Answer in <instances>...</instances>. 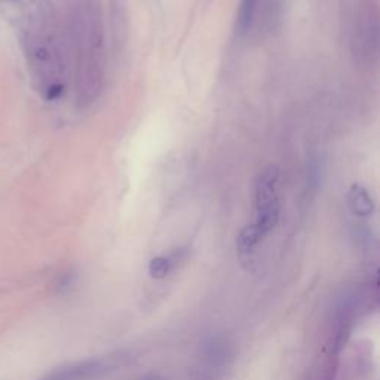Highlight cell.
<instances>
[{"instance_id":"6da1fadb","label":"cell","mask_w":380,"mask_h":380,"mask_svg":"<svg viewBox=\"0 0 380 380\" xmlns=\"http://www.w3.org/2000/svg\"><path fill=\"white\" fill-rule=\"evenodd\" d=\"M280 174L278 167L269 165L260 172L255 183L257 218L254 226L265 236L276 226L280 218Z\"/></svg>"},{"instance_id":"7a4b0ae2","label":"cell","mask_w":380,"mask_h":380,"mask_svg":"<svg viewBox=\"0 0 380 380\" xmlns=\"http://www.w3.org/2000/svg\"><path fill=\"white\" fill-rule=\"evenodd\" d=\"M117 369V358L105 357V358H91L73 366L61 369L54 373L51 380H93L109 374Z\"/></svg>"},{"instance_id":"3957f363","label":"cell","mask_w":380,"mask_h":380,"mask_svg":"<svg viewBox=\"0 0 380 380\" xmlns=\"http://www.w3.org/2000/svg\"><path fill=\"white\" fill-rule=\"evenodd\" d=\"M349 205L352 211L361 217H367L374 211V202L367 189L361 184H352L349 190Z\"/></svg>"},{"instance_id":"277c9868","label":"cell","mask_w":380,"mask_h":380,"mask_svg":"<svg viewBox=\"0 0 380 380\" xmlns=\"http://www.w3.org/2000/svg\"><path fill=\"white\" fill-rule=\"evenodd\" d=\"M265 238V235L258 231L254 224H250V226L244 228L241 231L238 239H236V247L241 258H246L253 255L254 248L260 244V241Z\"/></svg>"},{"instance_id":"5b68a950","label":"cell","mask_w":380,"mask_h":380,"mask_svg":"<svg viewBox=\"0 0 380 380\" xmlns=\"http://www.w3.org/2000/svg\"><path fill=\"white\" fill-rule=\"evenodd\" d=\"M258 4H260V0H243V2H241L236 20V33L239 36H244V34L251 30L253 23L255 20Z\"/></svg>"},{"instance_id":"8992f818","label":"cell","mask_w":380,"mask_h":380,"mask_svg":"<svg viewBox=\"0 0 380 380\" xmlns=\"http://www.w3.org/2000/svg\"><path fill=\"white\" fill-rule=\"evenodd\" d=\"M169 270H171V262L168 257L159 255V257L152 258V262L149 265V273L152 278L162 280L169 273Z\"/></svg>"},{"instance_id":"52a82bcc","label":"cell","mask_w":380,"mask_h":380,"mask_svg":"<svg viewBox=\"0 0 380 380\" xmlns=\"http://www.w3.org/2000/svg\"><path fill=\"white\" fill-rule=\"evenodd\" d=\"M138 380H168V379H165V377H162L159 374H149V376H144V377L138 379Z\"/></svg>"}]
</instances>
